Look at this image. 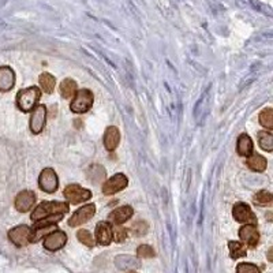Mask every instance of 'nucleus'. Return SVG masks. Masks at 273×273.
<instances>
[{
  "mask_svg": "<svg viewBox=\"0 0 273 273\" xmlns=\"http://www.w3.org/2000/svg\"><path fill=\"white\" fill-rule=\"evenodd\" d=\"M234 218L238 223H246V224H257V217L251 211V208L243 202H238L232 209Z\"/></svg>",
  "mask_w": 273,
  "mask_h": 273,
  "instance_id": "10",
  "label": "nucleus"
},
{
  "mask_svg": "<svg viewBox=\"0 0 273 273\" xmlns=\"http://www.w3.org/2000/svg\"><path fill=\"white\" fill-rule=\"evenodd\" d=\"M133 213H134L133 208L128 207V205L118 208V209H115L114 212H111V214H109V221H111V223H114L115 225H121L123 223H126L127 220L131 218Z\"/></svg>",
  "mask_w": 273,
  "mask_h": 273,
  "instance_id": "17",
  "label": "nucleus"
},
{
  "mask_svg": "<svg viewBox=\"0 0 273 273\" xmlns=\"http://www.w3.org/2000/svg\"><path fill=\"white\" fill-rule=\"evenodd\" d=\"M47 121V108L44 105H36L31 109L30 130L33 134H40L45 127Z\"/></svg>",
  "mask_w": 273,
  "mask_h": 273,
  "instance_id": "9",
  "label": "nucleus"
},
{
  "mask_svg": "<svg viewBox=\"0 0 273 273\" xmlns=\"http://www.w3.org/2000/svg\"><path fill=\"white\" fill-rule=\"evenodd\" d=\"M258 142L260 146L265 152H272L273 149V135L269 131H261L258 133Z\"/></svg>",
  "mask_w": 273,
  "mask_h": 273,
  "instance_id": "24",
  "label": "nucleus"
},
{
  "mask_svg": "<svg viewBox=\"0 0 273 273\" xmlns=\"http://www.w3.org/2000/svg\"><path fill=\"white\" fill-rule=\"evenodd\" d=\"M41 98V91L37 86H30L18 91L17 94V105L22 112H30Z\"/></svg>",
  "mask_w": 273,
  "mask_h": 273,
  "instance_id": "2",
  "label": "nucleus"
},
{
  "mask_svg": "<svg viewBox=\"0 0 273 273\" xmlns=\"http://www.w3.org/2000/svg\"><path fill=\"white\" fill-rule=\"evenodd\" d=\"M246 164H247L250 170L254 171V172H264L268 167L267 158L262 157L261 154H258V153H251L247 157Z\"/></svg>",
  "mask_w": 273,
  "mask_h": 273,
  "instance_id": "19",
  "label": "nucleus"
},
{
  "mask_svg": "<svg viewBox=\"0 0 273 273\" xmlns=\"http://www.w3.org/2000/svg\"><path fill=\"white\" fill-rule=\"evenodd\" d=\"M260 123L264 127H267L268 130L273 128V109L272 108H265L260 114Z\"/></svg>",
  "mask_w": 273,
  "mask_h": 273,
  "instance_id": "26",
  "label": "nucleus"
},
{
  "mask_svg": "<svg viewBox=\"0 0 273 273\" xmlns=\"http://www.w3.org/2000/svg\"><path fill=\"white\" fill-rule=\"evenodd\" d=\"M272 194L267 190H261L254 195V202L258 207H269V205H272Z\"/></svg>",
  "mask_w": 273,
  "mask_h": 273,
  "instance_id": "25",
  "label": "nucleus"
},
{
  "mask_svg": "<svg viewBox=\"0 0 273 273\" xmlns=\"http://www.w3.org/2000/svg\"><path fill=\"white\" fill-rule=\"evenodd\" d=\"M239 237L251 249L255 247L258 244V242H260V232L257 230L255 224L243 225L242 228L239 230Z\"/></svg>",
  "mask_w": 273,
  "mask_h": 273,
  "instance_id": "13",
  "label": "nucleus"
},
{
  "mask_svg": "<svg viewBox=\"0 0 273 273\" xmlns=\"http://www.w3.org/2000/svg\"><path fill=\"white\" fill-rule=\"evenodd\" d=\"M94 101V96L89 89H82L75 93V97H74L73 103L70 105V108L75 114H85L89 109L91 108Z\"/></svg>",
  "mask_w": 273,
  "mask_h": 273,
  "instance_id": "3",
  "label": "nucleus"
},
{
  "mask_svg": "<svg viewBox=\"0 0 273 273\" xmlns=\"http://www.w3.org/2000/svg\"><path fill=\"white\" fill-rule=\"evenodd\" d=\"M126 273H137L135 271H128V272H126Z\"/></svg>",
  "mask_w": 273,
  "mask_h": 273,
  "instance_id": "33",
  "label": "nucleus"
},
{
  "mask_svg": "<svg viewBox=\"0 0 273 273\" xmlns=\"http://www.w3.org/2000/svg\"><path fill=\"white\" fill-rule=\"evenodd\" d=\"M77 93V82L71 78L63 79L61 84V94L63 98H71Z\"/></svg>",
  "mask_w": 273,
  "mask_h": 273,
  "instance_id": "21",
  "label": "nucleus"
},
{
  "mask_svg": "<svg viewBox=\"0 0 273 273\" xmlns=\"http://www.w3.org/2000/svg\"><path fill=\"white\" fill-rule=\"evenodd\" d=\"M34 204H36V194L33 191H29V190L21 191L15 197V208L21 213L29 212Z\"/></svg>",
  "mask_w": 273,
  "mask_h": 273,
  "instance_id": "12",
  "label": "nucleus"
},
{
  "mask_svg": "<svg viewBox=\"0 0 273 273\" xmlns=\"http://www.w3.org/2000/svg\"><path fill=\"white\" fill-rule=\"evenodd\" d=\"M64 197L70 204H81V202H85V201L91 200V190H86V188L81 187L79 184H68L64 188Z\"/></svg>",
  "mask_w": 273,
  "mask_h": 273,
  "instance_id": "4",
  "label": "nucleus"
},
{
  "mask_svg": "<svg viewBox=\"0 0 273 273\" xmlns=\"http://www.w3.org/2000/svg\"><path fill=\"white\" fill-rule=\"evenodd\" d=\"M96 213V207L94 204H88L84 205L82 208H79L77 212L74 213L73 216L68 220V225L70 227H78V225L85 224L86 221H89Z\"/></svg>",
  "mask_w": 273,
  "mask_h": 273,
  "instance_id": "8",
  "label": "nucleus"
},
{
  "mask_svg": "<svg viewBox=\"0 0 273 273\" xmlns=\"http://www.w3.org/2000/svg\"><path fill=\"white\" fill-rule=\"evenodd\" d=\"M38 82H40L41 89H43L47 94H51V93L55 91V84H56V81H55L54 75H51V74L48 73L41 74L40 78H38Z\"/></svg>",
  "mask_w": 273,
  "mask_h": 273,
  "instance_id": "22",
  "label": "nucleus"
},
{
  "mask_svg": "<svg viewBox=\"0 0 273 273\" xmlns=\"http://www.w3.org/2000/svg\"><path fill=\"white\" fill-rule=\"evenodd\" d=\"M68 212V204L64 202H55V201H44L31 213L30 218L33 221H38L44 217H48L52 214H64Z\"/></svg>",
  "mask_w": 273,
  "mask_h": 273,
  "instance_id": "1",
  "label": "nucleus"
},
{
  "mask_svg": "<svg viewBox=\"0 0 273 273\" xmlns=\"http://www.w3.org/2000/svg\"><path fill=\"white\" fill-rule=\"evenodd\" d=\"M38 186L43 190L44 193L52 194L58 190L59 186V181H58V175L52 168H45V170L40 174L38 178Z\"/></svg>",
  "mask_w": 273,
  "mask_h": 273,
  "instance_id": "5",
  "label": "nucleus"
},
{
  "mask_svg": "<svg viewBox=\"0 0 273 273\" xmlns=\"http://www.w3.org/2000/svg\"><path fill=\"white\" fill-rule=\"evenodd\" d=\"M121 142V131L115 126H109L104 134V145L108 152H114Z\"/></svg>",
  "mask_w": 273,
  "mask_h": 273,
  "instance_id": "15",
  "label": "nucleus"
},
{
  "mask_svg": "<svg viewBox=\"0 0 273 273\" xmlns=\"http://www.w3.org/2000/svg\"><path fill=\"white\" fill-rule=\"evenodd\" d=\"M137 254L140 258H153L156 253H154V250L151 247V246H148V244H141L140 247L137 249Z\"/></svg>",
  "mask_w": 273,
  "mask_h": 273,
  "instance_id": "31",
  "label": "nucleus"
},
{
  "mask_svg": "<svg viewBox=\"0 0 273 273\" xmlns=\"http://www.w3.org/2000/svg\"><path fill=\"white\" fill-rule=\"evenodd\" d=\"M148 224H146V221H142V220H140V221H137V223H134L133 225H131V228H130V231L133 232L135 237H142V235H145L146 232H148Z\"/></svg>",
  "mask_w": 273,
  "mask_h": 273,
  "instance_id": "30",
  "label": "nucleus"
},
{
  "mask_svg": "<svg viewBox=\"0 0 273 273\" xmlns=\"http://www.w3.org/2000/svg\"><path fill=\"white\" fill-rule=\"evenodd\" d=\"M67 243V235L61 230L51 231L49 234L45 235L44 239V247L48 251H58L61 247H64Z\"/></svg>",
  "mask_w": 273,
  "mask_h": 273,
  "instance_id": "7",
  "label": "nucleus"
},
{
  "mask_svg": "<svg viewBox=\"0 0 273 273\" xmlns=\"http://www.w3.org/2000/svg\"><path fill=\"white\" fill-rule=\"evenodd\" d=\"M128 181L123 174H116L112 178H109L107 182L103 184V193L105 195H114L119 193L121 190L127 187Z\"/></svg>",
  "mask_w": 273,
  "mask_h": 273,
  "instance_id": "11",
  "label": "nucleus"
},
{
  "mask_svg": "<svg viewBox=\"0 0 273 273\" xmlns=\"http://www.w3.org/2000/svg\"><path fill=\"white\" fill-rule=\"evenodd\" d=\"M228 249H230V254L232 260H238L241 257H246V254H247L246 247L243 246V243L237 242V241H231L228 243Z\"/></svg>",
  "mask_w": 273,
  "mask_h": 273,
  "instance_id": "23",
  "label": "nucleus"
},
{
  "mask_svg": "<svg viewBox=\"0 0 273 273\" xmlns=\"http://www.w3.org/2000/svg\"><path fill=\"white\" fill-rule=\"evenodd\" d=\"M15 85V73L11 67H0V91H11Z\"/></svg>",
  "mask_w": 273,
  "mask_h": 273,
  "instance_id": "14",
  "label": "nucleus"
},
{
  "mask_svg": "<svg viewBox=\"0 0 273 273\" xmlns=\"http://www.w3.org/2000/svg\"><path fill=\"white\" fill-rule=\"evenodd\" d=\"M237 151L238 154L243 156V157H249L250 154L253 153V141L247 134L239 135L237 142Z\"/></svg>",
  "mask_w": 273,
  "mask_h": 273,
  "instance_id": "18",
  "label": "nucleus"
},
{
  "mask_svg": "<svg viewBox=\"0 0 273 273\" xmlns=\"http://www.w3.org/2000/svg\"><path fill=\"white\" fill-rule=\"evenodd\" d=\"M77 237H78L79 242L84 243L85 246H88V247H94L96 241H94V238L91 237V234L89 232V231L79 230L78 234H77Z\"/></svg>",
  "mask_w": 273,
  "mask_h": 273,
  "instance_id": "27",
  "label": "nucleus"
},
{
  "mask_svg": "<svg viewBox=\"0 0 273 273\" xmlns=\"http://www.w3.org/2000/svg\"><path fill=\"white\" fill-rule=\"evenodd\" d=\"M115 265L119 269H130L131 271L135 268H140V262L131 255H119V257H116Z\"/></svg>",
  "mask_w": 273,
  "mask_h": 273,
  "instance_id": "20",
  "label": "nucleus"
},
{
  "mask_svg": "<svg viewBox=\"0 0 273 273\" xmlns=\"http://www.w3.org/2000/svg\"><path fill=\"white\" fill-rule=\"evenodd\" d=\"M31 228L28 225H17L12 230L8 231V238L17 247H25L30 243Z\"/></svg>",
  "mask_w": 273,
  "mask_h": 273,
  "instance_id": "6",
  "label": "nucleus"
},
{
  "mask_svg": "<svg viewBox=\"0 0 273 273\" xmlns=\"http://www.w3.org/2000/svg\"><path fill=\"white\" fill-rule=\"evenodd\" d=\"M237 273H262L261 269L249 262H241L237 267Z\"/></svg>",
  "mask_w": 273,
  "mask_h": 273,
  "instance_id": "28",
  "label": "nucleus"
},
{
  "mask_svg": "<svg viewBox=\"0 0 273 273\" xmlns=\"http://www.w3.org/2000/svg\"><path fill=\"white\" fill-rule=\"evenodd\" d=\"M96 241L101 246H108L112 242V227L107 221L98 223L96 227Z\"/></svg>",
  "mask_w": 273,
  "mask_h": 273,
  "instance_id": "16",
  "label": "nucleus"
},
{
  "mask_svg": "<svg viewBox=\"0 0 273 273\" xmlns=\"http://www.w3.org/2000/svg\"><path fill=\"white\" fill-rule=\"evenodd\" d=\"M127 238V230L121 225H116L115 228H112V239H115L118 243H121L126 241Z\"/></svg>",
  "mask_w": 273,
  "mask_h": 273,
  "instance_id": "29",
  "label": "nucleus"
},
{
  "mask_svg": "<svg viewBox=\"0 0 273 273\" xmlns=\"http://www.w3.org/2000/svg\"><path fill=\"white\" fill-rule=\"evenodd\" d=\"M272 251H273V250L271 249V250H269V254H268V258H269V261H272V260H273V258H272Z\"/></svg>",
  "mask_w": 273,
  "mask_h": 273,
  "instance_id": "32",
  "label": "nucleus"
}]
</instances>
